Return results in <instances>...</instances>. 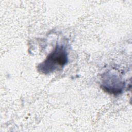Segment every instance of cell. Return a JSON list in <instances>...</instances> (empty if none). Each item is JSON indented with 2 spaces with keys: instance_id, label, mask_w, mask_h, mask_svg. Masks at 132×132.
<instances>
[{
  "instance_id": "obj_1",
  "label": "cell",
  "mask_w": 132,
  "mask_h": 132,
  "mask_svg": "<svg viewBox=\"0 0 132 132\" xmlns=\"http://www.w3.org/2000/svg\"><path fill=\"white\" fill-rule=\"evenodd\" d=\"M68 61L65 48L62 45H56L44 61L38 67V71L43 74H50L63 67Z\"/></svg>"
}]
</instances>
